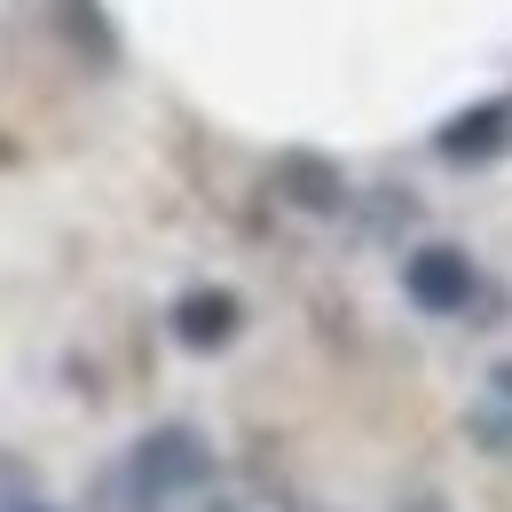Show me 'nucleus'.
I'll return each instance as SVG.
<instances>
[{
	"instance_id": "nucleus-1",
	"label": "nucleus",
	"mask_w": 512,
	"mask_h": 512,
	"mask_svg": "<svg viewBox=\"0 0 512 512\" xmlns=\"http://www.w3.org/2000/svg\"><path fill=\"white\" fill-rule=\"evenodd\" d=\"M127 465H134V481H142L150 497H190V489L213 481V442L174 418V426H150V434L127 449Z\"/></svg>"
},
{
	"instance_id": "nucleus-2",
	"label": "nucleus",
	"mask_w": 512,
	"mask_h": 512,
	"mask_svg": "<svg viewBox=\"0 0 512 512\" xmlns=\"http://www.w3.org/2000/svg\"><path fill=\"white\" fill-rule=\"evenodd\" d=\"M402 292L426 308V316H465L473 292H481V268L457 253V245H418L402 260Z\"/></svg>"
},
{
	"instance_id": "nucleus-3",
	"label": "nucleus",
	"mask_w": 512,
	"mask_h": 512,
	"mask_svg": "<svg viewBox=\"0 0 512 512\" xmlns=\"http://www.w3.org/2000/svg\"><path fill=\"white\" fill-rule=\"evenodd\" d=\"M174 339L190 347V355H213V347H229L237 339V323H245V308H237V292H221V284H190L182 300H174Z\"/></svg>"
},
{
	"instance_id": "nucleus-4",
	"label": "nucleus",
	"mask_w": 512,
	"mask_h": 512,
	"mask_svg": "<svg viewBox=\"0 0 512 512\" xmlns=\"http://www.w3.org/2000/svg\"><path fill=\"white\" fill-rule=\"evenodd\" d=\"M505 142H512V103H473L434 134V150L449 166H489V158H505Z\"/></svg>"
},
{
	"instance_id": "nucleus-5",
	"label": "nucleus",
	"mask_w": 512,
	"mask_h": 512,
	"mask_svg": "<svg viewBox=\"0 0 512 512\" xmlns=\"http://www.w3.org/2000/svg\"><path fill=\"white\" fill-rule=\"evenodd\" d=\"M473 442L497 449V457H512V363H497L489 371V386H481V402H473Z\"/></svg>"
},
{
	"instance_id": "nucleus-6",
	"label": "nucleus",
	"mask_w": 512,
	"mask_h": 512,
	"mask_svg": "<svg viewBox=\"0 0 512 512\" xmlns=\"http://www.w3.org/2000/svg\"><path fill=\"white\" fill-rule=\"evenodd\" d=\"M87 512H166V497H150V489L134 481V465H111V473H95Z\"/></svg>"
},
{
	"instance_id": "nucleus-7",
	"label": "nucleus",
	"mask_w": 512,
	"mask_h": 512,
	"mask_svg": "<svg viewBox=\"0 0 512 512\" xmlns=\"http://www.w3.org/2000/svg\"><path fill=\"white\" fill-rule=\"evenodd\" d=\"M284 197H300L308 213H331L339 205V174L323 158H284Z\"/></svg>"
},
{
	"instance_id": "nucleus-8",
	"label": "nucleus",
	"mask_w": 512,
	"mask_h": 512,
	"mask_svg": "<svg viewBox=\"0 0 512 512\" xmlns=\"http://www.w3.org/2000/svg\"><path fill=\"white\" fill-rule=\"evenodd\" d=\"M16 497H32V465H16V457H0V512L16 505Z\"/></svg>"
},
{
	"instance_id": "nucleus-9",
	"label": "nucleus",
	"mask_w": 512,
	"mask_h": 512,
	"mask_svg": "<svg viewBox=\"0 0 512 512\" xmlns=\"http://www.w3.org/2000/svg\"><path fill=\"white\" fill-rule=\"evenodd\" d=\"M8 512H56V505H48L40 489H32V497H16V505H8Z\"/></svg>"
}]
</instances>
